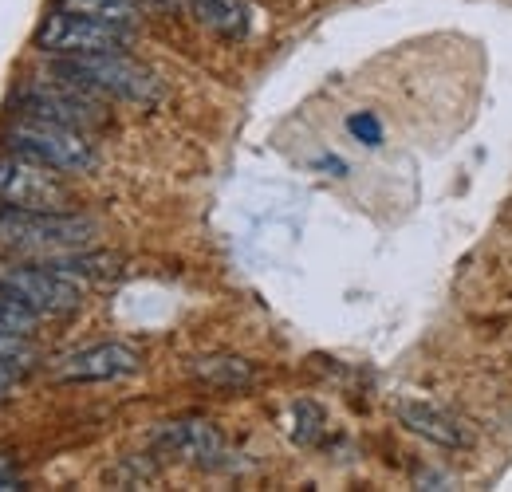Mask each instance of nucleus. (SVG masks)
Segmentation results:
<instances>
[{
  "label": "nucleus",
  "instance_id": "f257e3e1",
  "mask_svg": "<svg viewBox=\"0 0 512 492\" xmlns=\"http://www.w3.org/2000/svg\"><path fill=\"white\" fill-rule=\"evenodd\" d=\"M99 237V225L83 213L71 209H12L0 205V245L12 252H32V256H64L83 252Z\"/></svg>",
  "mask_w": 512,
  "mask_h": 492
},
{
  "label": "nucleus",
  "instance_id": "f03ea898",
  "mask_svg": "<svg viewBox=\"0 0 512 492\" xmlns=\"http://www.w3.org/2000/svg\"><path fill=\"white\" fill-rule=\"evenodd\" d=\"M56 79H67L99 99H119V103H138V107H154L162 99V79L150 67L127 60L123 52L56 60Z\"/></svg>",
  "mask_w": 512,
  "mask_h": 492
},
{
  "label": "nucleus",
  "instance_id": "7ed1b4c3",
  "mask_svg": "<svg viewBox=\"0 0 512 492\" xmlns=\"http://www.w3.org/2000/svg\"><path fill=\"white\" fill-rule=\"evenodd\" d=\"M8 150L44 162L60 174H91L99 166V150L83 130H71L60 123H44V119H16L4 134Z\"/></svg>",
  "mask_w": 512,
  "mask_h": 492
},
{
  "label": "nucleus",
  "instance_id": "20e7f679",
  "mask_svg": "<svg viewBox=\"0 0 512 492\" xmlns=\"http://www.w3.org/2000/svg\"><path fill=\"white\" fill-rule=\"evenodd\" d=\"M16 111L24 119H44V123H60L71 126V130H103L107 126V111H103V99L67 83V79H56V83H28L16 91Z\"/></svg>",
  "mask_w": 512,
  "mask_h": 492
},
{
  "label": "nucleus",
  "instance_id": "39448f33",
  "mask_svg": "<svg viewBox=\"0 0 512 492\" xmlns=\"http://www.w3.org/2000/svg\"><path fill=\"white\" fill-rule=\"evenodd\" d=\"M0 292L20 300L36 315H67L83 304V284L60 268L44 264H0Z\"/></svg>",
  "mask_w": 512,
  "mask_h": 492
},
{
  "label": "nucleus",
  "instance_id": "423d86ee",
  "mask_svg": "<svg viewBox=\"0 0 512 492\" xmlns=\"http://www.w3.org/2000/svg\"><path fill=\"white\" fill-rule=\"evenodd\" d=\"M127 28L103 24V20H87L75 12H48L44 24L36 28V48L56 56V60H71V56H107V52H123L127 48Z\"/></svg>",
  "mask_w": 512,
  "mask_h": 492
},
{
  "label": "nucleus",
  "instance_id": "0eeeda50",
  "mask_svg": "<svg viewBox=\"0 0 512 492\" xmlns=\"http://www.w3.org/2000/svg\"><path fill=\"white\" fill-rule=\"evenodd\" d=\"M0 205H12V209H52L56 213V209L71 205V189L64 185L60 170L8 150L0 158Z\"/></svg>",
  "mask_w": 512,
  "mask_h": 492
},
{
  "label": "nucleus",
  "instance_id": "6e6552de",
  "mask_svg": "<svg viewBox=\"0 0 512 492\" xmlns=\"http://www.w3.org/2000/svg\"><path fill=\"white\" fill-rule=\"evenodd\" d=\"M142 370V355L127 343H95L56 363V382H115Z\"/></svg>",
  "mask_w": 512,
  "mask_h": 492
},
{
  "label": "nucleus",
  "instance_id": "1a4fd4ad",
  "mask_svg": "<svg viewBox=\"0 0 512 492\" xmlns=\"http://www.w3.org/2000/svg\"><path fill=\"white\" fill-rule=\"evenodd\" d=\"M154 445L166 449L170 457H182L201 469H217L225 457V437L209 422H166L154 433Z\"/></svg>",
  "mask_w": 512,
  "mask_h": 492
},
{
  "label": "nucleus",
  "instance_id": "9d476101",
  "mask_svg": "<svg viewBox=\"0 0 512 492\" xmlns=\"http://www.w3.org/2000/svg\"><path fill=\"white\" fill-rule=\"evenodd\" d=\"M398 418H402V426L410 433H418V437H426V441H434V445H442V449H465L469 445V430L446 414L442 406H430V402H398Z\"/></svg>",
  "mask_w": 512,
  "mask_h": 492
},
{
  "label": "nucleus",
  "instance_id": "9b49d317",
  "mask_svg": "<svg viewBox=\"0 0 512 492\" xmlns=\"http://www.w3.org/2000/svg\"><path fill=\"white\" fill-rule=\"evenodd\" d=\"M190 12L201 28H209L221 40H245L253 28L249 0H190Z\"/></svg>",
  "mask_w": 512,
  "mask_h": 492
},
{
  "label": "nucleus",
  "instance_id": "f8f14e48",
  "mask_svg": "<svg viewBox=\"0 0 512 492\" xmlns=\"http://www.w3.org/2000/svg\"><path fill=\"white\" fill-rule=\"evenodd\" d=\"M190 374L213 390H249L256 386V367L241 355H201L190 363Z\"/></svg>",
  "mask_w": 512,
  "mask_h": 492
},
{
  "label": "nucleus",
  "instance_id": "ddd939ff",
  "mask_svg": "<svg viewBox=\"0 0 512 492\" xmlns=\"http://www.w3.org/2000/svg\"><path fill=\"white\" fill-rule=\"evenodd\" d=\"M56 8L87 16V20L115 24V28H127V32L138 24V4L134 0H56Z\"/></svg>",
  "mask_w": 512,
  "mask_h": 492
},
{
  "label": "nucleus",
  "instance_id": "4468645a",
  "mask_svg": "<svg viewBox=\"0 0 512 492\" xmlns=\"http://www.w3.org/2000/svg\"><path fill=\"white\" fill-rule=\"evenodd\" d=\"M320 426H323V414L312 402H296L292 406V426H288V433H292L296 445H312L320 437Z\"/></svg>",
  "mask_w": 512,
  "mask_h": 492
},
{
  "label": "nucleus",
  "instance_id": "2eb2a0df",
  "mask_svg": "<svg viewBox=\"0 0 512 492\" xmlns=\"http://www.w3.org/2000/svg\"><path fill=\"white\" fill-rule=\"evenodd\" d=\"M0 359L12 363V367H28V363H32V343H28V335H16V331H8V327L0 323Z\"/></svg>",
  "mask_w": 512,
  "mask_h": 492
},
{
  "label": "nucleus",
  "instance_id": "dca6fc26",
  "mask_svg": "<svg viewBox=\"0 0 512 492\" xmlns=\"http://www.w3.org/2000/svg\"><path fill=\"white\" fill-rule=\"evenodd\" d=\"M347 130H351V134H355L363 146H379V142H383V123H379L371 111L351 115V119H347Z\"/></svg>",
  "mask_w": 512,
  "mask_h": 492
},
{
  "label": "nucleus",
  "instance_id": "f3484780",
  "mask_svg": "<svg viewBox=\"0 0 512 492\" xmlns=\"http://www.w3.org/2000/svg\"><path fill=\"white\" fill-rule=\"evenodd\" d=\"M16 489H24L20 473L12 469V461H0V492H16Z\"/></svg>",
  "mask_w": 512,
  "mask_h": 492
},
{
  "label": "nucleus",
  "instance_id": "a211bd4d",
  "mask_svg": "<svg viewBox=\"0 0 512 492\" xmlns=\"http://www.w3.org/2000/svg\"><path fill=\"white\" fill-rule=\"evenodd\" d=\"M316 166H320V170H331L335 178H343V174H347V162H343V158H335V154H323Z\"/></svg>",
  "mask_w": 512,
  "mask_h": 492
},
{
  "label": "nucleus",
  "instance_id": "6ab92c4d",
  "mask_svg": "<svg viewBox=\"0 0 512 492\" xmlns=\"http://www.w3.org/2000/svg\"><path fill=\"white\" fill-rule=\"evenodd\" d=\"M16 370L20 367H12V363H4V359H0V398H4V390L16 382Z\"/></svg>",
  "mask_w": 512,
  "mask_h": 492
}]
</instances>
